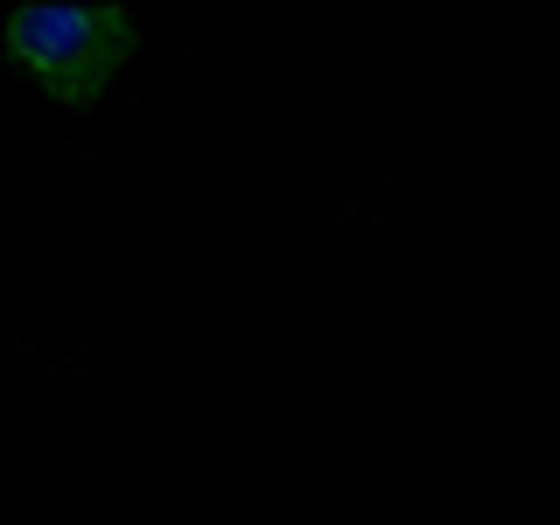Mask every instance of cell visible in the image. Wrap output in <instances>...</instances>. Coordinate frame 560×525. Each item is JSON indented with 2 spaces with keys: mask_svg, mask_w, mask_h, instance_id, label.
<instances>
[{
  "mask_svg": "<svg viewBox=\"0 0 560 525\" xmlns=\"http://www.w3.org/2000/svg\"><path fill=\"white\" fill-rule=\"evenodd\" d=\"M98 28L113 35L119 14L113 8H84V0H22L14 8V49L43 70V78H84L98 70V57H113L119 43H98Z\"/></svg>",
  "mask_w": 560,
  "mask_h": 525,
  "instance_id": "1",
  "label": "cell"
}]
</instances>
